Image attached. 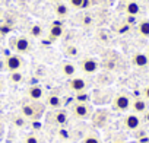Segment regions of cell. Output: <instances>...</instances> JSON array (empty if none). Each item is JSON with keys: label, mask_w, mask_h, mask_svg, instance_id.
Here are the masks:
<instances>
[{"label": "cell", "mask_w": 149, "mask_h": 143, "mask_svg": "<svg viewBox=\"0 0 149 143\" xmlns=\"http://www.w3.org/2000/svg\"><path fill=\"white\" fill-rule=\"evenodd\" d=\"M113 107H114L117 111L124 112V111L130 110V107H132V98H130L129 95H126V94H118V95H116L114 99H113Z\"/></svg>", "instance_id": "1"}, {"label": "cell", "mask_w": 149, "mask_h": 143, "mask_svg": "<svg viewBox=\"0 0 149 143\" xmlns=\"http://www.w3.org/2000/svg\"><path fill=\"white\" fill-rule=\"evenodd\" d=\"M22 64H24V61H22V58H21L19 54H10V56H8L6 60H5V67H6L9 72L21 70V69H22Z\"/></svg>", "instance_id": "2"}, {"label": "cell", "mask_w": 149, "mask_h": 143, "mask_svg": "<svg viewBox=\"0 0 149 143\" xmlns=\"http://www.w3.org/2000/svg\"><path fill=\"white\" fill-rule=\"evenodd\" d=\"M123 124H124V128H126V130L134 131V130H137V128L140 127L142 120H140V117H139L137 114H134V112H133V114H129V115H126V117H124Z\"/></svg>", "instance_id": "3"}, {"label": "cell", "mask_w": 149, "mask_h": 143, "mask_svg": "<svg viewBox=\"0 0 149 143\" xmlns=\"http://www.w3.org/2000/svg\"><path fill=\"white\" fill-rule=\"evenodd\" d=\"M98 66L100 64H98V61L94 57H86V58H84L81 61V69H82L84 73H86V75L95 73V72L98 70Z\"/></svg>", "instance_id": "4"}, {"label": "cell", "mask_w": 149, "mask_h": 143, "mask_svg": "<svg viewBox=\"0 0 149 143\" xmlns=\"http://www.w3.org/2000/svg\"><path fill=\"white\" fill-rule=\"evenodd\" d=\"M69 89L73 91V92H84L86 89V81L84 78H79V76H73L70 78L69 81Z\"/></svg>", "instance_id": "5"}, {"label": "cell", "mask_w": 149, "mask_h": 143, "mask_svg": "<svg viewBox=\"0 0 149 143\" xmlns=\"http://www.w3.org/2000/svg\"><path fill=\"white\" fill-rule=\"evenodd\" d=\"M13 47H15V50H16L18 54H26L29 51V48H31V42H29V40L26 37L22 35V37H18L15 40Z\"/></svg>", "instance_id": "6"}, {"label": "cell", "mask_w": 149, "mask_h": 143, "mask_svg": "<svg viewBox=\"0 0 149 143\" xmlns=\"http://www.w3.org/2000/svg\"><path fill=\"white\" fill-rule=\"evenodd\" d=\"M132 64L134 67H139V69H145L149 66V58L146 56V53H142V51H137L132 56Z\"/></svg>", "instance_id": "7"}, {"label": "cell", "mask_w": 149, "mask_h": 143, "mask_svg": "<svg viewBox=\"0 0 149 143\" xmlns=\"http://www.w3.org/2000/svg\"><path fill=\"white\" fill-rule=\"evenodd\" d=\"M132 110H133V112L134 114H145L146 111H148V101L145 99V98H136V99H133L132 101V107H130Z\"/></svg>", "instance_id": "8"}, {"label": "cell", "mask_w": 149, "mask_h": 143, "mask_svg": "<svg viewBox=\"0 0 149 143\" xmlns=\"http://www.w3.org/2000/svg\"><path fill=\"white\" fill-rule=\"evenodd\" d=\"M72 111H73V115L76 118H86L89 115V107L84 102H76L73 105Z\"/></svg>", "instance_id": "9"}, {"label": "cell", "mask_w": 149, "mask_h": 143, "mask_svg": "<svg viewBox=\"0 0 149 143\" xmlns=\"http://www.w3.org/2000/svg\"><path fill=\"white\" fill-rule=\"evenodd\" d=\"M142 8L140 5L136 2V0H130V2H126V6H124V12L127 16H137L140 13Z\"/></svg>", "instance_id": "10"}, {"label": "cell", "mask_w": 149, "mask_h": 143, "mask_svg": "<svg viewBox=\"0 0 149 143\" xmlns=\"http://www.w3.org/2000/svg\"><path fill=\"white\" fill-rule=\"evenodd\" d=\"M67 120H69V118H67V112H66L64 110H60V108H58V110L54 111V114H53V121H54L57 126H61V127L66 126V124H67Z\"/></svg>", "instance_id": "11"}, {"label": "cell", "mask_w": 149, "mask_h": 143, "mask_svg": "<svg viewBox=\"0 0 149 143\" xmlns=\"http://www.w3.org/2000/svg\"><path fill=\"white\" fill-rule=\"evenodd\" d=\"M63 32H64V29H63V25H61V24H53V25L50 26V31H48L50 40L54 41V40L61 38V37H63Z\"/></svg>", "instance_id": "12"}, {"label": "cell", "mask_w": 149, "mask_h": 143, "mask_svg": "<svg viewBox=\"0 0 149 143\" xmlns=\"http://www.w3.org/2000/svg\"><path fill=\"white\" fill-rule=\"evenodd\" d=\"M60 69H61V73L66 78H73L74 75H76V66H74L73 63H70V61H63Z\"/></svg>", "instance_id": "13"}, {"label": "cell", "mask_w": 149, "mask_h": 143, "mask_svg": "<svg viewBox=\"0 0 149 143\" xmlns=\"http://www.w3.org/2000/svg\"><path fill=\"white\" fill-rule=\"evenodd\" d=\"M42 95H44V91H42L41 86L32 85V86L28 88V96H29L32 101H40V99L42 98Z\"/></svg>", "instance_id": "14"}, {"label": "cell", "mask_w": 149, "mask_h": 143, "mask_svg": "<svg viewBox=\"0 0 149 143\" xmlns=\"http://www.w3.org/2000/svg\"><path fill=\"white\" fill-rule=\"evenodd\" d=\"M47 105H48L50 108H53V110H58V108H61V105H63V99H61L58 95L51 94V95L47 96Z\"/></svg>", "instance_id": "15"}, {"label": "cell", "mask_w": 149, "mask_h": 143, "mask_svg": "<svg viewBox=\"0 0 149 143\" xmlns=\"http://www.w3.org/2000/svg\"><path fill=\"white\" fill-rule=\"evenodd\" d=\"M69 12H70L69 5L61 3V2L56 3V6H54V13H56V16H58V18H66V16L69 15Z\"/></svg>", "instance_id": "16"}, {"label": "cell", "mask_w": 149, "mask_h": 143, "mask_svg": "<svg viewBox=\"0 0 149 143\" xmlns=\"http://www.w3.org/2000/svg\"><path fill=\"white\" fill-rule=\"evenodd\" d=\"M137 34L143 38H149V19H143L137 24Z\"/></svg>", "instance_id": "17"}, {"label": "cell", "mask_w": 149, "mask_h": 143, "mask_svg": "<svg viewBox=\"0 0 149 143\" xmlns=\"http://www.w3.org/2000/svg\"><path fill=\"white\" fill-rule=\"evenodd\" d=\"M21 115L25 118H34L35 117V107L32 104H24L21 107Z\"/></svg>", "instance_id": "18"}, {"label": "cell", "mask_w": 149, "mask_h": 143, "mask_svg": "<svg viewBox=\"0 0 149 143\" xmlns=\"http://www.w3.org/2000/svg\"><path fill=\"white\" fill-rule=\"evenodd\" d=\"M42 34H44V29H42V26H41L40 24H34V25L29 28V35H31L32 38H41Z\"/></svg>", "instance_id": "19"}, {"label": "cell", "mask_w": 149, "mask_h": 143, "mask_svg": "<svg viewBox=\"0 0 149 143\" xmlns=\"http://www.w3.org/2000/svg\"><path fill=\"white\" fill-rule=\"evenodd\" d=\"M9 81L12 83H21L24 81V75H22V72L21 70H16V72H10V75H9Z\"/></svg>", "instance_id": "20"}, {"label": "cell", "mask_w": 149, "mask_h": 143, "mask_svg": "<svg viewBox=\"0 0 149 143\" xmlns=\"http://www.w3.org/2000/svg\"><path fill=\"white\" fill-rule=\"evenodd\" d=\"M73 9H84L88 6V0H67Z\"/></svg>", "instance_id": "21"}, {"label": "cell", "mask_w": 149, "mask_h": 143, "mask_svg": "<svg viewBox=\"0 0 149 143\" xmlns=\"http://www.w3.org/2000/svg\"><path fill=\"white\" fill-rule=\"evenodd\" d=\"M66 54H67L69 57H76V56L79 54V48H78L76 45L70 44V45L66 47Z\"/></svg>", "instance_id": "22"}, {"label": "cell", "mask_w": 149, "mask_h": 143, "mask_svg": "<svg viewBox=\"0 0 149 143\" xmlns=\"http://www.w3.org/2000/svg\"><path fill=\"white\" fill-rule=\"evenodd\" d=\"M26 118L25 117H22V115H16L15 118H13V124L16 126V127H25V124H26V121H25Z\"/></svg>", "instance_id": "23"}, {"label": "cell", "mask_w": 149, "mask_h": 143, "mask_svg": "<svg viewBox=\"0 0 149 143\" xmlns=\"http://www.w3.org/2000/svg\"><path fill=\"white\" fill-rule=\"evenodd\" d=\"M88 99H89V96H88V94H86L85 91L76 94V102H84V104H86Z\"/></svg>", "instance_id": "24"}, {"label": "cell", "mask_w": 149, "mask_h": 143, "mask_svg": "<svg viewBox=\"0 0 149 143\" xmlns=\"http://www.w3.org/2000/svg\"><path fill=\"white\" fill-rule=\"evenodd\" d=\"M82 143H101V142H100V139H98L97 136H94V134H88L86 137H84Z\"/></svg>", "instance_id": "25"}, {"label": "cell", "mask_w": 149, "mask_h": 143, "mask_svg": "<svg viewBox=\"0 0 149 143\" xmlns=\"http://www.w3.org/2000/svg\"><path fill=\"white\" fill-rule=\"evenodd\" d=\"M57 134H58V137L63 139V140H69V139H70V133H69L66 128H58V133H57Z\"/></svg>", "instance_id": "26"}, {"label": "cell", "mask_w": 149, "mask_h": 143, "mask_svg": "<svg viewBox=\"0 0 149 143\" xmlns=\"http://www.w3.org/2000/svg\"><path fill=\"white\" fill-rule=\"evenodd\" d=\"M92 16L91 15H85L84 18H82V25L84 26H89V25H92Z\"/></svg>", "instance_id": "27"}, {"label": "cell", "mask_w": 149, "mask_h": 143, "mask_svg": "<svg viewBox=\"0 0 149 143\" xmlns=\"http://www.w3.org/2000/svg\"><path fill=\"white\" fill-rule=\"evenodd\" d=\"M24 143H40V140H38V137L35 134H29V136L25 137V142Z\"/></svg>", "instance_id": "28"}, {"label": "cell", "mask_w": 149, "mask_h": 143, "mask_svg": "<svg viewBox=\"0 0 149 143\" xmlns=\"http://www.w3.org/2000/svg\"><path fill=\"white\" fill-rule=\"evenodd\" d=\"M10 32V26L9 25H0V34L2 35H6Z\"/></svg>", "instance_id": "29"}, {"label": "cell", "mask_w": 149, "mask_h": 143, "mask_svg": "<svg viewBox=\"0 0 149 143\" xmlns=\"http://www.w3.org/2000/svg\"><path fill=\"white\" fill-rule=\"evenodd\" d=\"M142 95H143V98H145L146 101H149V85H146V86L142 89Z\"/></svg>", "instance_id": "30"}, {"label": "cell", "mask_w": 149, "mask_h": 143, "mask_svg": "<svg viewBox=\"0 0 149 143\" xmlns=\"http://www.w3.org/2000/svg\"><path fill=\"white\" fill-rule=\"evenodd\" d=\"M2 91H3V82L0 81V92H2Z\"/></svg>", "instance_id": "31"}, {"label": "cell", "mask_w": 149, "mask_h": 143, "mask_svg": "<svg viewBox=\"0 0 149 143\" xmlns=\"http://www.w3.org/2000/svg\"><path fill=\"white\" fill-rule=\"evenodd\" d=\"M2 18H3V12H2V9H0V21H2Z\"/></svg>", "instance_id": "32"}, {"label": "cell", "mask_w": 149, "mask_h": 143, "mask_svg": "<svg viewBox=\"0 0 149 143\" xmlns=\"http://www.w3.org/2000/svg\"><path fill=\"white\" fill-rule=\"evenodd\" d=\"M113 143H124L123 140H116V142H113Z\"/></svg>", "instance_id": "33"}, {"label": "cell", "mask_w": 149, "mask_h": 143, "mask_svg": "<svg viewBox=\"0 0 149 143\" xmlns=\"http://www.w3.org/2000/svg\"><path fill=\"white\" fill-rule=\"evenodd\" d=\"M146 56H148V58H149V47H148V50H146Z\"/></svg>", "instance_id": "34"}, {"label": "cell", "mask_w": 149, "mask_h": 143, "mask_svg": "<svg viewBox=\"0 0 149 143\" xmlns=\"http://www.w3.org/2000/svg\"><path fill=\"white\" fill-rule=\"evenodd\" d=\"M51 2H56V3H58V2H60V0H51Z\"/></svg>", "instance_id": "35"}, {"label": "cell", "mask_w": 149, "mask_h": 143, "mask_svg": "<svg viewBox=\"0 0 149 143\" xmlns=\"http://www.w3.org/2000/svg\"><path fill=\"white\" fill-rule=\"evenodd\" d=\"M124 2H130V0H124Z\"/></svg>", "instance_id": "36"}]
</instances>
